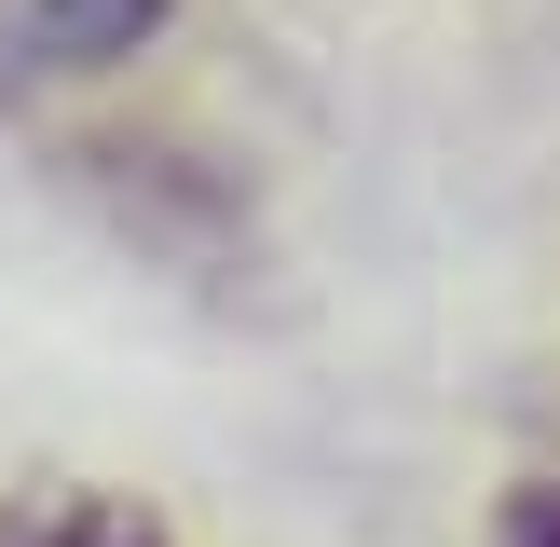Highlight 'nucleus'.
<instances>
[{"label": "nucleus", "mask_w": 560, "mask_h": 547, "mask_svg": "<svg viewBox=\"0 0 560 547\" xmlns=\"http://www.w3.org/2000/svg\"><path fill=\"white\" fill-rule=\"evenodd\" d=\"M0 547H164V520L137 492H42L0 520Z\"/></svg>", "instance_id": "2"}, {"label": "nucleus", "mask_w": 560, "mask_h": 547, "mask_svg": "<svg viewBox=\"0 0 560 547\" xmlns=\"http://www.w3.org/2000/svg\"><path fill=\"white\" fill-rule=\"evenodd\" d=\"M14 14V42H42L55 69H109V55H137L164 27V0H0Z\"/></svg>", "instance_id": "1"}, {"label": "nucleus", "mask_w": 560, "mask_h": 547, "mask_svg": "<svg viewBox=\"0 0 560 547\" xmlns=\"http://www.w3.org/2000/svg\"><path fill=\"white\" fill-rule=\"evenodd\" d=\"M492 547H560V479H520L506 520H492Z\"/></svg>", "instance_id": "3"}]
</instances>
